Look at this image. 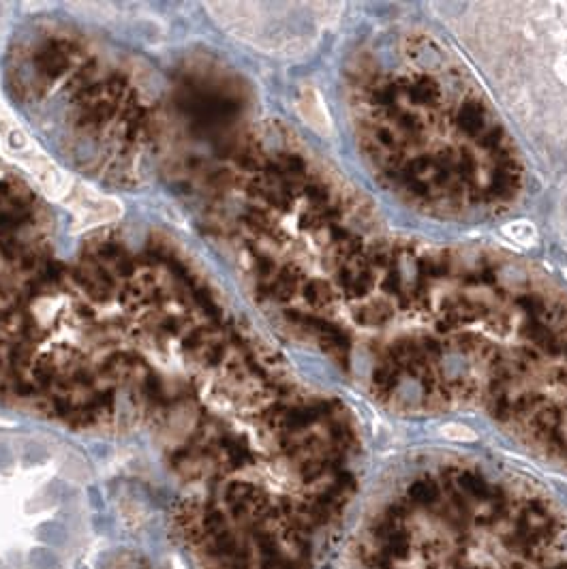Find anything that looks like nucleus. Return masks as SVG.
Returning a JSON list of instances; mask_svg holds the SVG:
<instances>
[{"instance_id":"nucleus-3","label":"nucleus","mask_w":567,"mask_h":569,"mask_svg":"<svg viewBox=\"0 0 567 569\" xmlns=\"http://www.w3.org/2000/svg\"><path fill=\"white\" fill-rule=\"evenodd\" d=\"M0 156L30 173L52 200L69 202L77 184L63 171L52 156L36 144L28 129L17 120V116L5 103L0 94Z\"/></svg>"},{"instance_id":"nucleus-5","label":"nucleus","mask_w":567,"mask_h":569,"mask_svg":"<svg viewBox=\"0 0 567 569\" xmlns=\"http://www.w3.org/2000/svg\"><path fill=\"white\" fill-rule=\"evenodd\" d=\"M116 569H150L148 565H144V563H140L138 559H133L127 567H116Z\"/></svg>"},{"instance_id":"nucleus-2","label":"nucleus","mask_w":567,"mask_h":569,"mask_svg":"<svg viewBox=\"0 0 567 569\" xmlns=\"http://www.w3.org/2000/svg\"><path fill=\"white\" fill-rule=\"evenodd\" d=\"M345 88L362 159L405 204L441 219H482L518 202V146L439 39L414 28L375 32L349 58Z\"/></svg>"},{"instance_id":"nucleus-4","label":"nucleus","mask_w":567,"mask_h":569,"mask_svg":"<svg viewBox=\"0 0 567 569\" xmlns=\"http://www.w3.org/2000/svg\"><path fill=\"white\" fill-rule=\"evenodd\" d=\"M300 111L304 116V120H308L315 129H321L325 122V118L321 114V101L317 99L315 90H304L300 96Z\"/></svg>"},{"instance_id":"nucleus-1","label":"nucleus","mask_w":567,"mask_h":569,"mask_svg":"<svg viewBox=\"0 0 567 569\" xmlns=\"http://www.w3.org/2000/svg\"><path fill=\"white\" fill-rule=\"evenodd\" d=\"M253 250L291 325L389 409L493 411L567 353V293L533 264L389 231L317 161L277 193Z\"/></svg>"}]
</instances>
